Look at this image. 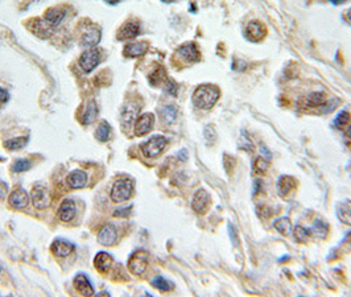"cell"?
Listing matches in <instances>:
<instances>
[{
    "instance_id": "1",
    "label": "cell",
    "mask_w": 351,
    "mask_h": 297,
    "mask_svg": "<svg viewBox=\"0 0 351 297\" xmlns=\"http://www.w3.org/2000/svg\"><path fill=\"white\" fill-rule=\"evenodd\" d=\"M220 91L215 85H199L193 93V105L197 109L210 110L219 99Z\"/></svg>"
},
{
    "instance_id": "2",
    "label": "cell",
    "mask_w": 351,
    "mask_h": 297,
    "mask_svg": "<svg viewBox=\"0 0 351 297\" xmlns=\"http://www.w3.org/2000/svg\"><path fill=\"white\" fill-rule=\"evenodd\" d=\"M134 192V182L128 179H120L114 182L110 197L114 202H124L130 200Z\"/></svg>"
},
{
    "instance_id": "3",
    "label": "cell",
    "mask_w": 351,
    "mask_h": 297,
    "mask_svg": "<svg viewBox=\"0 0 351 297\" xmlns=\"http://www.w3.org/2000/svg\"><path fill=\"white\" fill-rule=\"evenodd\" d=\"M31 200H32V204L36 209H46L51 206V193H49L48 186L45 184H35L31 190Z\"/></svg>"
},
{
    "instance_id": "4",
    "label": "cell",
    "mask_w": 351,
    "mask_h": 297,
    "mask_svg": "<svg viewBox=\"0 0 351 297\" xmlns=\"http://www.w3.org/2000/svg\"><path fill=\"white\" fill-rule=\"evenodd\" d=\"M166 139L161 135H156V136H152L148 141H145L144 144H141V151H143L144 156L147 157H157L166 147Z\"/></svg>"
},
{
    "instance_id": "5",
    "label": "cell",
    "mask_w": 351,
    "mask_h": 297,
    "mask_svg": "<svg viewBox=\"0 0 351 297\" xmlns=\"http://www.w3.org/2000/svg\"><path fill=\"white\" fill-rule=\"evenodd\" d=\"M148 265V254L143 250L134 253L128 260V269L132 275H141Z\"/></svg>"
},
{
    "instance_id": "6",
    "label": "cell",
    "mask_w": 351,
    "mask_h": 297,
    "mask_svg": "<svg viewBox=\"0 0 351 297\" xmlns=\"http://www.w3.org/2000/svg\"><path fill=\"white\" fill-rule=\"evenodd\" d=\"M211 205V198L205 189H199L193 195L192 208L197 214H205L209 210Z\"/></svg>"
},
{
    "instance_id": "7",
    "label": "cell",
    "mask_w": 351,
    "mask_h": 297,
    "mask_svg": "<svg viewBox=\"0 0 351 297\" xmlns=\"http://www.w3.org/2000/svg\"><path fill=\"white\" fill-rule=\"evenodd\" d=\"M176 57H179L180 60H184L188 64H193V62H198L201 55L198 51L197 45L194 42H188V44L182 45L176 52Z\"/></svg>"
},
{
    "instance_id": "8",
    "label": "cell",
    "mask_w": 351,
    "mask_h": 297,
    "mask_svg": "<svg viewBox=\"0 0 351 297\" xmlns=\"http://www.w3.org/2000/svg\"><path fill=\"white\" fill-rule=\"evenodd\" d=\"M141 106L139 103H136V101H130L127 105L123 107V111H121L120 121L121 126L124 128H130L132 126L135 120L137 118V114L140 111Z\"/></svg>"
},
{
    "instance_id": "9",
    "label": "cell",
    "mask_w": 351,
    "mask_h": 297,
    "mask_svg": "<svg viewBox=\"0 0 351 297\" xmlns=\"http://www.w3.org/2000/svg\"><path fill=\"white\" fill-rule=\"evenodd\" d=\"M101 61V55H99V51L96 49H90V51L85 52L80 58V65L83 70L86 73L93 71L96 67V65L99 64Z\"/></svg>"
},
{
    "instance_id": "10",
    "label": "cell",
    "mask_w": 351,
    "mask_h": 297,
    "mask_svg": "<svg viewBox=\"0 0 351 297\" xmlns=\"http://www.w3.org/2000/svg\"><path fill=\"white\" fill-rule=\"evenodd\" d=\"M267 36V28L263 22L260 21H251L246 28V37L253 42L262 41Z\"/></svg>"
},
{
    "instance_id": "11",
    "label": "cell",
    "mask_w": 351,
    "mask_h": 297,
    "mask_svg": "<svg viewBox=\"0 0 351 297\" xmlns=\"http://www.w3.org/2000/svg\"><path fill=\"white\" fill-rule=\"evenodd\" d=\"M28 28L31 29V32H32L33 35L37 36V37L48 39L49 36L52 35V28H53V27L49 26L48 22L45 21V20L33 19V20H29Z\"/></svg>"
},
{
    "instance_id": "12",
    "label": "cell",
    "mask_w": 351,
    "mask_h": 297,
    "mask_svg": "<svg viewBox=\"0 0 351 297\" xmlns=\"http://www.w3.org/2000/svg\"><path fill=\"white\" fill-rule=\"evenodd\" d=\"M8 202H10V205L13 209L21 210V209H26L27 206H28L29 195L24 189H15V190L11 193L10 198H8Z\"/></svg>"
},
{
    "instance_id": "13",
    "label": "cell",
    "mask_w": 351,
    "mask_h": 297,
    "mask_svg": "<svg viewBox=\"0 0 351 297\" xmlns=\"http://www.w3.org/2000/svg\"><path fill=\"white\" fill-rule=\"evenodd\" d=\"M98 242L102 246L110 247L116 242V229L112 224H107L101 229L98 234Z\"/></svg>"
},
{
    "instance_id": "14",
    "label": "cell",
    "mask_w": 351,
    "mask_h": 297,
    "mask_svg": "<svg viewBox=\"0 0 351 297\" xmlns=\"http://www.w3.org/2000/svg\"><path fill=\"white\" fill-rule=\"evenodd\" d=\"M140 32V26L139 22L134 21V20H130L126 24L120 27V29L118 31V40H130L134 39L139 35Z\"/></svg>"
},
{
    "instance_id": "15",
    "label": "cell",
    "mask_w": 351,
    "mask_h": 297,
    "mask_svg": "<svg viewBox=\"0 0 351 297\" xmlns=\"http://www.w3.org/2000/svg\"><path fill=\"white\" fill-rule=\"evenodd\" d=\"M154 115L152 114H144L137 119L136 126H135V135L136 136H144L152 130L154 127Z\"/></svg>"
},
{
    "instance_id": "16",
    "label": "cell",
    "mask_w": 351,
    "mask_h": 297,
    "mask_svg": "<svg viewBox=\"0 0 351 297\" xmlns=\"http://www.w3.org/2000/svg\"><path fill=\"white\" fill-rule=\"evenodd\" d=\"M74 287H76L78 293H81L82 296H93L94 294L93 285L85 274H78L74 278Z\"/></svg>"
},
{
    "instance_id": "17",
    "label": "cell",
    "mask_w": 351,
    "mask_h": 297,
    "mask_svg": "<svg viewBox=\"0 0 351 297\" xmlns=\"http://www.w3.org/2000/svg\"><path fill=\"white\" fill-rule=\"evenodd\" d=\"M74 244L70 243L69 240L65 239H56L55 242L52 243V253L55 254L56 256H60V258H65V256L70 255L74 251Z\"/></svg>"
},
{
    "instance_id": "18",
    "label": "cell",
    "mask_w": 351,
    "mask_h": 297,
    "mask_svg": "<svg viewBox=\"0 0 351 297\" xmlns=\"http://www.w3.org/2000/svg\"><path fill=\"white\" fill-rule=\"evenodd\" d=\"M112 263H114V258L105 251L98 253L94 258V265L101 274H107L112 267Z\"/></svg>"
},
{
    "instance_id": "19",
    "label": "cell",
    "mask_w": 351,
    "mask_h": 297,
    "mask_svg": "<svg viewBox=\"0 0 351 297\" xmlns=\"http://www.w3.org/2000/svg\"><path fill=\"white\" fill-rule=\"evenodd\" d=\"M101 31L99 28H95V27H90L87 28L85 32H83L82 37H81V44L83 46H90V48H94L99 41H101Z\"/></svg>"
},
{
    "instance_id": "20",
    "label": "cell",
    "mask_w": 351,
    "mask_h": 297,
    "mask_svg": "<svg viewBox=\"0 0 351 297\" xmlns=\"http://www.w3.org/2000/svg\"><path fill=\"white\" fill-rule=\"evenodd\" d=\"M296 186H297L296 179L292 176H287V175H284V176H281L278 181L279 194H280L281 197H288V194L293 192L294 189H296Z\"/></svg>"
},
{
    "instance_id": "21",
    "label": "cell",
    "mask_w": 351,
    "mask_h": 297,
    "mask_svg": "<svg viewBox=\"0 0 351 297\" xmlns=\"http://www.w3.org/2000/svg\"><path fill=\"white\" fill-rule=\"evenodd\" d=\"M67 185L73 189H81L83 186H86L87 184V175L86 172L83 170H73L71 173H69V176L66 177Z\"/></svg>"
},
{
    "instance_id": "22",
    "label": "cell",
    "mask_w": 351,
    "mask_h": 297,
    "mask_svg": "<svg viewBox=\"0 0 351 297\" xmlns=\"http://www.w3.org/2000/svg\"><path fill=\"white\" fill-rule=\"evenodd\" d=\"M76 217V204L71 200H65L58 209V218L62 222H70Z\"/></svg>"
},
{
    "instance_id": "23",
    "label": "cell",
    "mask_w": 351,
    "mask_h": 297,
    "mask_svg": "<svg viewBox=\"0 0 351 297\" xmlns=\"http://www.w3.org/2000/svg\"><path fill=\"white\" fill-rule=\"evenodd\" d=\"M65 15H66L65 8H62V7H56V8H51V10L46 11L44 20L48 22L51 27H57L58 24L64 20Z\"/></svg>"
},
{
    "instance_id": "24",
    "label": "cell",
    "mask_w": 351,
    "mask_h": 297,
    "mask_svg": "<svg viewBox=\"0 0 351 297\" xmlns=\"http://www.w3.org/2000/svg\"><path fill=\"white\" fill-rule=\"evenodd\" d=\"M148 48H149V45H148L147 41L128 44L126 45L124 48V56H127V57H140V56L147 53Z\"/></svg>"
},
{
    "instance_id": "25",
    "label": "cell",
    "mask_w": 351,
    "mask_h": 297,
    "mask_svg": "<svg viewBox=\"0 0 351 297\" xmlns=\"http://www.w3.org/2000/svg\"><path fill=\"white\" fill-rule=\"evenodd\" d=\"M337 217L343 224L351 225V201L345 200L337 206Z\"/></svg>"
},
{
    "instance_id": "26",
    "label": "cell",
    "mask_w": 351,
    "mask_h": 297,
    "mask_svg": "<svg viewBox=\"0 0 351 297\" xmlns=\"http://www.w3.org/2000/svg\"><path fill=\"white\" fill-rule=\"evenodd\" d=\"M326 102V96L323 93H312L303 99V105L307 107H321Z\"/></svg>"
},
{
    "instance_id": "27",
    "label": "cell",
    "mask_w": 351,
    "mask_h": 297,
    "mask_svg": "<svg viewBox=\"0 0 351 297\" xmlns=\"http://www.w3.org/2000/svg\"><path fill=\"white\" fill-rule=\"evenodd\" d=\"M310 233H312L316 238L323 239V238L328 237V234H329V225L326 224L325 220L317 219L316 222H314V225H313Z\"/></svg>"
},
{
    "instance_id": "28",
    "label": "cell",
    "mask_w": 351,
    "mask_h": 297,
    "mask_svg": "<svg viewBox=\"0 0 351 297\" xmlns=\"http://www.w3.org/2000/svg\"><path fill=\"white\" fill-rule=\"evenodd\" d=\"M168 80H169V78L166 77L165 69H164L163 66H157L156 69H155V71H152L149 76V82L152 83L154 86H159L161 83H165Z\"/></svg>"
},
{
    "instance_id": "29",
    "label": "cell",
    "mask_w": 351,
    "mask_h": 297,
    "mask_svg": "<svg viewBox=\"0 0 351 297\" xmlns=\"http://www.w3.org/2000/svg\"><path fill=\"white\" fill-rule=\"evenodd\" d=\"M96 115H98V109H96V105L94 101H90L89 105L86 106V110L83 112V119L82 123L83 125H90L95 120Z\"/></svg>"
},
{
    "instance_id": "30",
    "label": "cell",
    "mask_w": 351,
    "mask_h": 297,
    "mask_svg": "<svg viewBox=\"0 0 351 297\" xmlns=\"http://www.w3.org/2000/svg\"><path fill=\"white\" fill-rule=\"evenodd\" d=\"M177 112H179V110L174 105L165 106V107L161 109V119H163L165 125H170L177 118Z\"/></svg>"
},
{
    "instance_id": "31",
    "label": "cell",
    "mask_w": 351,
    "mask_h": 297,
    "mask_svg": "<svg viewBox=\"0 0 351 297\" xmlns=\"http://www.w3.org/2000/svg\"><path fill=\"white\" fill-rule=\"evenodd\" d=\"M151 285L155 288H157L159 291H163V292H168V291H172L173 288H174V284H173L172 281L166 280L165 278H163V276H156V278L152 279V281H151Z\"/></svg>"
},
{
    "instance_id": "32",
    "label": "cell",
    "mask_w": 351,
    "mask_h": 297,
    "mask_svg": "<svg viewBox=\"0 0 351 297\" xmlns=\"http://www.w3.org/2000/svg\"><path fill=\"white\" fill-rule=\"evenodd\" d=\"M273 226H274V229H276V230H278L280 234H283V235H288V234L292 231L291 219L287 217L279 218V219L274 220Z\"/></svg>"
},
{
    "instance_id": "33",
    "label": "cell",
    "mask_w": 351,
    "mask_h": 297,
    "mask_svg": "<svg viewBox=\"0 0 351 297\" xmlns=\"http://www.w3.org/2000/svg\"><path fill=\"white\" fill-rule=\"evenodd\" d=\"M28 143V136H22V138H15L11 140L4 141V148L10 151H17L24 148Z\"/></svg>"
},
{
    "instance_id": "34",
    "label": "cell",
    "mask_w": 351,
    "mask_h": 297,
    "mask_svg": "<svg viewBox=\"0 0 351 297\" xmlns=\"http://www.w3.org/2000/svg\"><path fill=\"white\" fill-rule=\"evenodd\" d=\"M95 136L99 141H107L110 138V125L107 121H102L95 132Z\"/></svg>"
},
{
    "instance_id": "35",
    "label": "cell",
    "mask_w": 351,
    "mask_h": 297,
    "mask_svg": "<svg viewBox=\"0 0 351 297\" xmlns=\"http://www.w3.org/2000/svg\"><path fill=\"white\" fill-rule=\"evenodd\" d=\"M31 166H32V164H31L29 160L20 159V160H16V161L12 164V170L16 173L26 172V170L31 169Z\"/></svg>"
},
{
    "instance_id": "36",
    "label": "cell",
    "mask_w": 351,
    "mask_h": 297,
    "mask_svg": "<svg viewBox=\"0 0 351 297\" xmlns=\"http://www.w3.org/2000/svg\"><path fill=\"white\" fill-rule=\"evenodd\" d=\"M294 239L300 243H307L309 239V231L304 229L303 226H297L294 229Z\"/></svg>"
},
{
    "instance_id": "37",
    "label": "cell",
    "mask_w": 351,
    "mask_h": 297,
    "mask_svg": "<svg viewBox=\"0 0 351 297\" xmlns=\"http://www.w3.org/2000/svg\"><path fill=\"white\" fill-rule=\"evenodd\" d=\"M348 121H350V114L347 111H341L335 118L334 126L337 128H343L348 125Z\"/></svg>"
},
{
    "instance_id": "38",
    "label": "cell",
    "mask_w": 351,
    "mask_h": 297,
    "mask_svg": "<svg viewBox=\"0 0 351 297\" xmlns=\"http://www.w3.org/2000/svg\"><path fill=\"white\" fill-rule=\"evenodd\" d=\"M269 163L267 161V159L264 157H256L255 161H254V169H255L256 173H264L265 170L268 169Z\"/></svg>"
},
{
    "instance_id": "39",
    "label": "cell",
    "mask_w": 351,
    "mask_h": 297,
    "mask_svg": "<svg viewBox=\"0 0 351 297\" xmlns=\"http://www.w3.org/2000/svg\"><path fill=\"white\" fill-rule=\"evenodd\" d=\"M223 165H224L226 172L229 173V175H231V173H233V169L235 168V160H234L231 156H229V155H224Z\"/></svg>"
},
{
    "instance_id": "40",
    "label": "cell",
    "mask_w": 351,
    "mask_h": 297,
    "mask_svg": "<svg viewBox=\"0 0 351 297\" xmlns=\"http://www.w3.org/2000/svg\"><path fill=\"white\" fill-rule=\"evenodd\" d=\"M165 90L170 94V95H176V94H177V90H179V86L176 85L174 81L168 80L165 82Z\"/></svg>"
},
{
    "instance_id": "41",
    "label": "cell",
    "mask_w": 351,
    "mask_h": 297,
    "mask_svg": "<svg viewBox=\"0 0 351 297\" xmlns=\"http://www.w3.org/2000/svg\"><path fill=\"white\" fill-rule=\"evenodd\" d=\"M205 136H206V140H208V143H213V141H215L217 134H215L214 127H213V130H211V134H209L208 128H205Z\"/></svg>"
},
{
    "instance_id": "42",
    "label": "cell",
    "mask_w": 351,
    "mask_h": 297,
    "mask_svg": "<svg viewBox=\"0 0 351 297\" xmlns=\"http://www.w3.org/2000/svg\"><path fill=\"white\" fill-rule=\"evenodd\" d=\"M130 210H131V206H128L127 209H119V210H115L114 215L115 217H124V215L130 214Z\"/></svg>"
},
{
    "instance_id": "43",
    "label": "cell",
    "mask_w": 351,
    "mask_h": 297,
    "mask_svg": "<svg viewBox=\"0 0 351 297\" xmlns=\"http://www.w3.org/2000/svg\"><path fill=\"white\" fill-rule=\"evenodd\" d=\"M8 98H10V95H8L6 90L0 89V103H6L8 101Z\"/></svg>"
},
{
    "instance_id": "44",
    "label": "cell",
    "mask_w": 351,
    "mask_h": 297,
    "mask_svg": "<svg viewBox=\"0 0 351 297\" xmlns=\"http://www.w3.org/2000/svg\"><path fill=\"white\" fill-rule=\"evenodd\" d=\"M346 140L351 144V125H348L347 130H346Z\"/></svg>"
},
{
    "instance_id": "45",
    "label": "cell",
    "mask_w": 351,
    "mask_h": 297,
    "mask_svg": "<svg viewBox=\"0 0 351 297\" xmlns=\"http://www.w3.org/2000/svg\"><path fill=\"white\" fill-rule=\"evenodd\" d=\"M332 2L334 4H339V3H343V2H346V0H332Z\"/></svg>"
},
{
    "instance_id": "46",
    "label": "cell",
    "mask_w": 351,
    "mask_h": 297,
    "mask_svg": "<svg viewBox=\"0 0 351 297\" xmlns=\"http://www.w3.org/2000/svg\"><path fill=\"white\" fill-rule=\"evenodd\" d=\"M106 2H109L110 4H116L119 2V0H106Z\"/></svg>"
},
{
    "instance_id": "47",
    "label": "cell",
    "mask_w": 351,
    "mask_h": 297,
    "mask_svg": "<svg viewBox=\"0 0 351 297\" xmlns=\"http://www.w3.org/2000/svg\"><path fill=\"white\" fill-rule=\"evenodd\" d=\"M347 19L350 20V21H351V8H350V10L347 11Z\"/></svg>"
},
{
    "instance_id": "48",
    "label": "cell",
    "mask_w": 351,
    "mask_h": 297,
    "mask_svg": "<svg viewBox=\"0 0 351 297\" xmlns=\"http://www.w3.org/2000/svg\"><path fill=\"white\" fill-rule=\"evenodd\" d=\"M164 3H172V2H174V0H163Z\"/></svg>"
}]
</instances>
